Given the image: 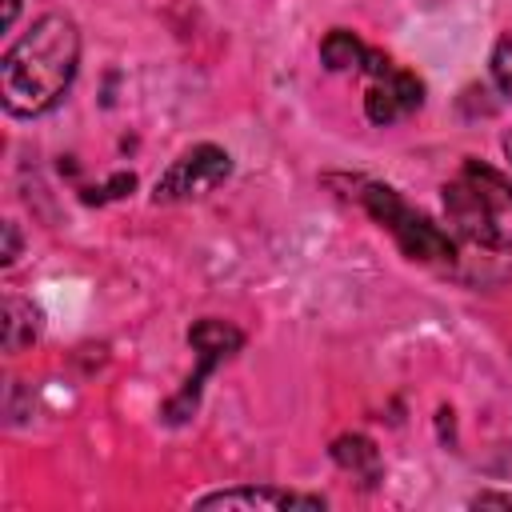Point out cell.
Instances as JSON below:
<instances>
[{
    "mask_svg": "<svg viewBox=\"0 0 512 512\" xmlns=\"http://www.w3.org/2000/svg\"><path fill=\"white\" fill-rule=\"evenodd\" d=\"M80 64V32L68 16H40L0 60V100L12 116H40L64 100Z\"/></svg>",
    "mask_w": 512,
    "mask_h": 512,
    "instance_id": "1",
    "label": "cell"
},
{
    "mask_svg": "<svg viewBox=\"0 0 512 512\" xmlns=\"http://www.w3.org/2000/svg\"><path fill=\"white\" fill-rule=\"evenodd\" d=\"M448 224L484 248H512V180L480 160H464L444 184Z\"/></svg>",
    "mask_w": 512,
    "mask_h": 512,
    "instance_id": "2",
    "label": "cell"
},
{
    "mask_svg": "<svg viewBox=\"0 0 512 512\" xmlns=\"http://www.w3.org/2000/svg\"><path fill=\"white\" fill-rule=\"evenodd\" d=\"M360 200H364V208L372 212V220L396 236V244H400L404 256L424 260V264H452V256H456L452 236H448L440 224H432L424 212H416L412 204H404V196H400L396 188H388V184H368V188L360 192Z\"/></svg>",
    "mask_w": 512,
    "mask_h": 512,
    "instance_id": "3",
    "label": "cell"
},
{
    "mask_svg": "<svg viewBox=\"0 0 512 512\" xmlns=\"http://www.w3.org/2000/svg\"><path fill=\"white\" fill-rule=\"evenodd\" d=\"M228 172H232V160H228L224 148H216V144H196V148L180 152V156L168 164V172L156 180V192H152V196L164 200V204H172V200H192V196H204V192H212L216 184H224Z\"/></svg>",
    "mask_w": 512,
    "mask_h": 512,
    "instance_id": "4",
    "label": "cell"
},
{
    "mask_svg": "<svg viewBox=\"0 0 512 512\" xmlns=\"http://www.w3.org/2000/svg\"><path fill=\"white\" fill-rule=\"evenodd\" d=\"M188 344H192V352H196V360H200V364H196V372L188 376V384L180 388V396L168 404V420H184V416H192L204 376H208V372H212L220 360H228V356H232V352L244 344V332H240V328H232L228 320L204 316V320H196V324H192Z\"/></svg>",
    "mask_w": 512,
    "mask_h": 512,
    "instance_id": "5",
    "label": "cell"
},
{
    "mask_svg": "<svg viewBox=\"0 0 512 512\" xmlns=\"http://www.w3.org/2000/svg\"><path fill=\"white\" fill-rule=\"evenodd\" d=\"M368 80L372 84L364 92V112H368L372 124H396V120L412 116L424 100V84L412 72L396 68V64H388L384 72H376Z\"/></svg>",
    "mask_w": 512,
    "mask_h": 512,
    "instance_id": "6",
    "label": "cell"
},
{
    "mask_svg": "<svg viewBox=\"0 0 512 512\" xmlns=\"http://www.w3.org/2000/svg\"><path fill=\"white\" fill-rule=\"evenodd\" d=\"M196 508H268V512L304 508V512H320L324 508V496L284 492V488H272V484H240V488H224V492L200 496Z\"/></svg>",
    "mask_w": 512,
    "mask_h": 512,
    "instance_id": "7",
    "label": "cell"
},
{
    "mask_svg": "<svg viewBox=\"0 0 512 512\" xmlns=\"http://www.w3.org/2000/svg\"><path fill=\"white\" fill-rule=\"evenodd\" d=\"M332 460H336L344 472H352L364 488H372V484L380 480V452H376V444H372L368 436H360V432H348V436L332 440Z\"/></svg>",
    "mask_w": 512,
    "mask_h": 512,
    "instance_id": "8",
    "label": "cell"
},
{
    "mask_svg": "<svg viewBox=\"0 0 512 512\" xmlns=\"http://www.w3.org/2000/svg\"><path fill=\"white\" fill-rule=\"evenodd\" d=\"M368 56H372V48L360 44L348 28H332L320 40V60H324L328 72H364L368 68Z\"/></svg>",
    "mask_w": 512,
    "mask_h": 512,
    "instance_id": "9",
    "label": "cell"
},
{
    "mask_svg": "<svg viewBox=\"0 0 512 512\" xmlns=\"http://www.w3.org/2000/svg\"><path fill=\"white\" fill-rule=\"evenodd\" d=\"M40 336V308L32 300H4V352H20Z\"/></svg>",
    "mask_w": 512,
    "mask_h": 512,
    "instance_id": "10",
    "label": "cell"
},
{
    "mask_svg": "<svg viewBox=\"0 0 512 512\" xmlns=\"http://www.w3.org/2000/svg\"><path fill=\"white\" fill-rule=\"evenodd\" d=\"M492 80L504 96H512V32L492 48Z\"/></svg>",
    "mask_w": 512,
    "mask_h": 512,
    "instance_id": "11",
    "label": "cell"
},
{
    "mask_svg": "<svg viewBox=\"0 0 512 512\" xmlns=\"http://www.w3.org/2000/svg\"><path fill=\"white\" fill-rule=\"evenodd\" d=\"M16 256H20V232H16V224L8 220V224H4V252H0V260L12 264Z\"/></svg>",
    "mask_w": 512,
    "mask_h": 512,
    "instance_id": "12",
    "label": "cell"
},
{
    "mask_svg": "<svg viewBox=\"0 0 512 512\" xmlns=\"http://www.w3.org/2000/svg\"><path fill=\"white\" fill-rule=\"evenodd\" d=\"M472 508H512V496L508 492H480V496H472Z\"/></svg>",
    "mask_w": 512,
    "mask_h": 512,
    "instance_id": "13",
    "label": "cell"
},
{
    "mask_svg": "<svg viewBox=\"0 0 512 512\" xmlns=\"http://www.w3.org/2000/svg\"><path fill=\"white\" fill-rule=\"evenodd\" d=\"M16 12H20V0H4V28H12Z\"/></svg>",
    "mask_w": 512,
    "mask_h": 512,
    "instance_id": "14",
    "label": "cell"
},
{
    "mask_svg": "<svg viewBox=\"0 0 512 512\" xmlns=\"http://www.w3.org/2000/svg\"><path fill=\"white\" fill-rule=\"evenodd\" d=\"M504 152H508V160H512V132L504 136Z\"/></svg>",
    "mask_w": 512,
    "mask_h": 512,
    "instance_id": "15",
    "label": "cell"
}]
</instances>
